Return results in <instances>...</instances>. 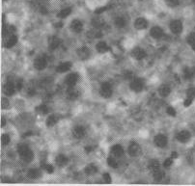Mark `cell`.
I'll use <instances>...</instances> for the list:
<instances>
[{
  "instance_id": "obj_13",
  "label": "cell",
  "mask_w": 195,
  "mask_h": 186,
  "mask_svg": "<svg viewBox=\"0 0 195 186\" xmlns=\"http://www.w3.org/2000/svg\"><path fill=\"white\" fill-rule=\"evenodd\" d=\"M82 28H83V24L80 20H77V19H75L72 20L71 23V29L75 33H79L82 31Z\"/></svg>"
},
{
  "instance_id": "obj_30",
  "label": "cell",
  "mask_w": 195,
  "mask_h": 186,
  "mask_svg": "<svg viewBox=\"0 0 195 186\" xmlns=\"http://www.w3.org/2000/svg\"><path fill=\"white\" fill-rule=\"evenodd\" d=\"M71 13H72L71 8H65V9H63L59 14H58V17H59L60 18H65L69 16Z\"/></svg>"
},
{
  "instance_id": "obj_28",
  "label": "cell",
  "mask_w": 195,
  "mask_h": 186,
  "mask_svg": "<svg viewBox=\"0 0 195 186\" xmlns=\"http://www.w3.org/2000/svg\"><path fill=\"white\" fill-rule=\"evenodd\" d=\"M148 168L152 171V173L155 172V171H157L158 169H159V163L158 160H151L150 163L148 165Z\"/></svg>"
},
{
  "instance_id": "obj_32",
  "label": "cell",
  "mask_w": 195,
  "mask_h": 186,
  "mask_svg": "<svg viewBox=\"0 0 195 186\" xmlns=\"http://www.w3.org/2000/svg\"><path fill=\"white\" fill-rule=\"evenodd\" d=\"M115 25L118 27V28H122L126 25V21L123 17H117L115 19Z\"/></svg>"
},
{
  "instance_id": "obj_10",
  "label": "cell",
  "mask_w": 195,
  "mask_h": 186,
  "mask_svg": "<svg viewBox=\"0 0 195 186\" xmlns=\"http://www.w3.org/2000/svg\"><path fill=\"white\" fill-rule=\"evenodd\" d=\"M72 135H74L76 139H81L82 137H84L85 135V129L83 126L77 125L75 126L74 130H72Z\"/></svg>"
},
{
  "instance_id": "obj_19",
  "label": "cell",
  "mask_w": 195,
  "mask_h": 186,
  "mask_svg": "<svg viewBox=\"0 0 195 186\" xmlns=\"http://www.w3.org/2000/svg\"><path fill=\"white\" fill-rule=\"evenodd\" d=\"M78 96H79V93L74 87H69V89H68V97H69V99L75 100L78 97Z\"/></svg>"
},
{
  "instance_id": "obj_6",
  "label": "cell",
  "mask_w": 195,
  "mask_h": 186,
  "mask_svg": "<svg viewBox=\"0 0 195 186\" xmlns=\"http://www.w3.org/2000/svg\"><path fill=\"white\" fill-rule=\"evenodd\" d=\"M176 138L179 142H181V143H187V142L190 140V133L187 130H183L177 134Z\"/></svg>"
},
{
  "instance_id": "obj_25",
  "label": "cell",
  "mask_w": 195,
  "mask_h": 186,
  "mask_svg": "<svg viewBox=\"0 0 195 186\" xmlns=\"http://www.w3.org/2000/svg\"><path fill=\"white\" fill-rule=\"evenodd\" d=\"M97 50L99 51L100 53H104V52L109 50V46H107L104 42H100L97 45Z\"/></svg>"
},
{
  "instance_id": "obj_1",
  "label": "cell",
  "mask_w": 195,
  "mask_h": 186,
  "mask_svg": "<svg viewBox=\"0 0 195 186\" xmlns=\"http://www.w3.org/2000/svg\"><path fill=\"white\" fill-rule=\"evenodd\" d=\"M100 93L104 97H106V99H107V97H110L111 95H112L111 85L109 84V83H107V82L102 83L101 86V89H100Z\"/></svg>"
},
{
  "instance_id": "obj_23",
  "label": "cell",
  "mask_w": 195,
  "mask_h": 186,
  "mask_svg": "<svg viewBox=\"0 0 195 186\" xmlns=\"http://www.w3.org/2000/svg\"><path fill=\"white\" fill-rule=\"evenodd\" d=\"M60 43H61L60 39H58L57 37H52L50 41V48L51 50H54L60 46Z\"/></svg>"
},
{
  "instance_id": "obj_42",
  "label": "cell",
  "mask_w": 195,
  "mask_h": 186,
  "mask_svg": "<svg viewBox=\"0 0 195 186\" xmlns=\"http://www.w3.org/2000/svg\"><path fill=\"white\" fill-rule=\"evenodd\" d=\"M187 43L191 46L193 45V43H195V32L191 33L190 35L187 37Z\"/></svg>"
},
{
  "instance_id": "obj_9",
  "label": "cell",
  "mask_w": 195,
  "mask_h": 186,
  "mask_svg": "<svg viewBox=\"0 0 195 186\" xmlns=\"http://www.w3.org/2000/svg\"><path fill=\"white\" fill-rule=\"evenodd\" d=\"M77 56H78L81 60H87L90 56V50L89 48H87L86 46H82L80 47L78 50H77Z\"/></svg>"
},
{
  "instance_id": "obj_41",
  "label": "cell",
  "mask_w": 195,
  "mask_h": 186,
  "mask_svg": "<svg viewBox=\"0 0 195 186\" xmlns=\"http://www.w3.org/2000/svg\"><path fill=\"white\" fill-rule=\"evenodd\" d=\"M166 4L169 7H176L179 5V0H166Z\"/></svg>"
},
{
  "instance_id": "obj_45",
  "label": "cell",
  "mask_w": 195,
  "mask_h": 186,
  "mask_svg": "<svg viewBox=\"0 0 195 186\" xmlns=\"http://www.w3.org/2000/svg\"><path fill=\"white\" fill-rule=\"evenodd\" d=\"M104 181L106 183H110L111 182V177H110V175L109 174H104Z\"/></svg>"
},
{
  "instance_id": "obj_5",
  "label": "cell",
  "mask_w": 195,
  "mask_h": 186,
  "mask_svg": "<svg viewBox=\"0 0 195 186\" xmlns=\"http://www.w3.org/2000/svg\"><path fill=\"white\" fill-rule=\"evenodd\" d=\"M155 145L158 148H164L167 145V138L162 134H158L155 137Z\"/></svg>"
},
{
  "instance_id": "obj_16",
  "label": "cell",
  "mask_w": 195,
  "mask_h": 186,
  "mask_svg": "<svg viewBox=\"0 0 195 186\" xmlns=\"http://www.w3.org/2000/svg\"><path fill=\"white\" fill-rule=\"evenodd\" d=\"M71 68H72V63H70V62H65V63L60 64V65L56 68V71H57V72H60V73L66 72V71H69Z\"/></svg>"
},
{
  "instance_id": "obj_48",
  "label": "cell",
  "mask_w": 195,
  "mask_h": 186,
  "mask_svg": "<svg viewBox=\"0 0 195 186\" xmlns=\"http://www.w3.org/2000/svg\"><path fill=\"white\" fill-rule=\"evenodd\" d=\"M5 125H6V120H5L4 117H2L1 118V126H5Z\"/></svg>"
},
{
  "instance_id": "obj_15",
  "label": "cell",
  "mask_w": 195,
  "mask_h": 186,
  "mask_svg": "<svg viewBox=\"0 0 195 186\" xmlns=\"http://www.w3.org/2000/svg\"><path fill=\"white\" fill-rule=\"evenodd\" d=\"M148 23H147V20H146L145 18L143 17H139L135 20L134 22V26L136 29H138V30H142V29H145L147 27Z\"/></svg>"
},
{
  "instance_id": "obj_35",
  "label": "cell",
  "mask_w": 195,
  "mask_h": 186,
  "mask_svg": "<svg viewBox=\"0 0 195 186\" xmlns=\"http://www.w3.org/2000/svg\"><path fill=\"white\" fill-rule=\"evenodd\" d=\"M107 163L112 168H117L118 167V162L113 158V157H108L107 158Z\"/></svg>"
},
{
  "instance_id": "obj_37",
  "label": "cell",
  "mask_w": 195,
  "mask_h": 186,
  "mask_svg": "<svg viewBox=\"0 0 195 186\" xmlns=\"http://www.w3.org/2000/svg\"><path fill=\"white\" fill-rule=\"evenodd\" d=\"M43 169L45 170L46 173H48V174H52L53 171H54L53 167H52L51 165H50V164H43Z\"/></svg>"
},
{
  "instance_id": "obj_29",
  "label": "cell",
  "mask_w": 195,
  "mask_h": 186,
  "mask_svg": "<svg viewBox=\"0 0 195 186\" xmlns=\"http://www.w3.org/2000/svg\"><path fill=\"white\" fill-rule=\"evenodd\" d=\"M97 171H98L97 167H96L95 165H93V164L88 165V166H87V167L85 168V173H86L87 175H92L96 174Z\"/></svg>"
},
{
  "instance_id": "obj_14",
  "label": "cell",
  "mask_w": 195,
  "mask_h": 186,
  "mask_svg": "<svg viewBox=\"0 0 195 186\" xmlns=\"http://www.w3.org/2000/svg\"><path fill=\"white\" fill-rule=\"evenodd\" d=\"M151 36H152L153 38L155 39H159V38H161L163 36V31H162V29L158 27V26H155L153 27L152 29H151Z\"/></svg>"
},
{
  "instance_id": "obj_8",
  "label": "cell",
  "mask_w": 195,
  "mask_h": 186,
  "mask_svg": "<svg viewBox=\"0 0 195 186\" xmlns=\"http://www.w3.org/2000/svg\"><path fill=\"white\" fill-rule=\"evenodd\" d=\"M131 55H133V57H134L135 59L142 60L146 57V52L142 49V48L136 47V48H134L133 51H131Z\"/></svg>"
},
{
  "instance_id": "obj_21",
  "label": "cell",
  "mask_w": 195,
  "mask_h": 186,
  "mask_svg": "<svg viewBox=\"0 0 195 186\" xmlns=\"http://www.w3.org/2000/svg\"><path fill=\"white\" fill-rule=\"evenodd\" d=\"M170 92H171V90H170V87L167 86V85L160 86L159 89H158V94H159L160 96H162V97H166L167 96H169Z\"/></svg>"
},
{
  "instance_id": "obj_51",
  "label": "cell",
  "mask_w": 195,
  "mask_h": 186,
  "mask_svg": "<svg viewBox=\"0 0 195 186\" xmlns=\"http://www.w3.org/2000/svg\"><path fill=\"white\" fill-rule=\"evenodd\" d=\"M191 46H192V49H193V51H195V43H193V45H192Z\"/></svg>"
},
{
  "instance_id": "obj_49",
  "label": "cell",
  "mask_w": 195,
  "mask_h": 186,
  "mask_svg": "<svg viewBox=\"0 0 195 186\" xmlns=\"http://www.w3.org/2000/svg\"><path fill=\"white\" fill-rule=\"evenodd\" d=\"M178 157V154H177V153L176 151H174V153H172V154H171V158H177Z\"/></svg>"
},
{
  "instance_id": "obj_39",
  "label": "cell",
  "mask_w": 195,
  "mask_h": 186,
  "mask_svg": "<svg viewBox=\"0 0 195 186\" xmlns=\"http://www.w3.org/2000/svg\"><path fill=\"white\" fill-rule=\"evenodd\" d=\"M93 24L96 27H101L104 25V20L101 18H95V19H93Z\"/></svg>"
},
{
  "instance_id": "obj_44",
  "label": "cell",
  "mask_w": 195,
  "mask_h": 186,
  "mask_svg": "<svg viewBox=\"0 0 195 186\" xmlns=\"http://www.w3.org/2000/svg\"><path fill=\"white\" fill-rule=\"evenodd\" d=\"M173 163V158H168L164 161V163H163V166L164 167H170V166L172 165Z\"/></svg>"
},
{
  "instance_id": "obj_18",
  "label": "cell",
  "mask_w": 195,
  "mask_h": 186,
  "mask_svg": "<svg viewBox=\"0 0 195 186\" xmlns=\"http://www.w3.org/2000/svg\"><path fill=\"white\" fill-rule=\"evenodd\" d=\"M111 153L114 156H116V157H120V156H122L124 153V149L122 148L120 145H115V146L112 147Z\"/></svg>"
},
{
  "instance_id": "obj_50",
  "label": "cell",
  "mask_w": 195,
  "mask_h": 186,
  "mask_svg": "<svg viewBox=\"0 0 195 186\" xmlns=\"http://www.w3.org/2000/svg\"><path fill=\"white\" fill-rule=\"evenodd\" d=\"M85 150L87 151V153H90V151L92 150V148H86V149H85Z\"/></svg>"
},
{
  "instance_id": "obj_36",
  "label": "cell",
  "mask_w": 195,
  "mask_h": 186,
  "mask_svg": "<svg viewBox=\"0 0 195 186\" xmlns=\"http://www.w3.org/2000/svg\"><path fill=\"white\" fill-rule=\"evenodd\" d=\"M1 143L3 146H7L10 143V136L8 134H3L1 136Z\"/></svg>"
},
{
  "instance_id": "obj_11",
  "label": "cell",
  "mask_w": 195,
  "mask_h": 186,
  "mask_svg": "<svg viewBox=\"0 0 195 186\" xmlns=\"http://www.w3.org/2000/svg\"><path fill=\"white\" fill-rule=\"evenodd\" d=\"M3 92L6 96H13L14 94V86L12 82L5 83L3 86Z\"/></svg>"
},
{
  "instance_id": "obj_24",
  "label": "cell",
  "mask_w": 195,
  "mask_h": 186,
  "mask_svg": "<svg viewBox=\"0 0 195 186\" xmlns=\"http://www.w3.org/2000/svg\"><path fill=\"white\" fill-rule=\"evenodd\" d=\"M55 162H56V164L58 166H59V167H63V166H65L68 163V158L66 157V156L63 155V154H59L56 157Z\"/></svg>"
},
{
  "instance_id": "obj_4",
  "label": "cell",
  "mask_w": 195,
  "mask_h": 186,
  "mask_svg": "<svg viewBox=\"0 0 195 186\" xmlns=\"http://www.w3.org/2000/svg\"><path fill=\"white\" fill-rule=\"evenodd\" d=\"M170 30L174 34H180L183 31V24L180 20H173L170 23Z\"/></svg>"
},
{
  "instance_id": "obj_47",
  "label": "cell",
  "mask_w": 195,
  "mask_h": 186,
  "mask_svg": "<svg viewBox=\"0 0 195 186\" xmlns=\"http://www.w3.org/2000/svg\"><path fill=\"white\" fill-rule=\"evenodd\" d=\"M192 101H193L192 99H187H187L184 100V105L186 106V107H188L189 105H190V104L192 103Z\"/></svg>"
},
{
  "instance_id": "obj_34",
  "label": "cell",
  "mask_w": 195,
  "mask_h": 186,
  "mask_svg": "<svg viewBox=\"0 0 195 186\" xmlns=\"http://www.w3.org/2000/svg\"><path fill=\"white\" fill-rule=\"evenodd\" d=\"M187 97L190 99H195V88H189V89L187 91Z\"/></svg>"
},
{
  "instance_id": "obj_40",
  "label": "cell",
  "mask_w": 195,
  "mask_h": 186,
  "mask_svg": "<svg viewBox=\"0 0 195 186\" xmlns=\"http://www.w3.org/2000/svg\"><path fill=\"white\" fill-rule=\"evenodd\" d=\"M192 75H193V71H191V68H184V76H186V78H191Z\"/></svg>"
},
{
  "instance_id": "obj_33",
  "label": "cell",
  "mask_w": 195,
  "mask_h": 186,
  "mask_svg": "<svg viewBox=\"0 0 195 186\" xmlns=\"http://www.w3.org/2000/svg\"><path fill=\"white\" fill-rule=\"evenodd\" d=\"M28 150H29L28 146L24 145V144H21V145H18V151L19 155L23 154V153H25V151H27Z\"/></svg>"
},
{
  "instance_id": "obj_12",
  "label": "cell",
  "mask_w": 195,
  "mask_h": 186,
  "mask_svg": "<svg viewBox=\"0 0 195 186\" xmlns=\"http://www.w3.org/2000/svg\"><path fill=\"white\" fill-rule=\"evenodd\" d=\"M77 80H78V75L76 73H71L66 78V84L69 87H74Z\"/></svg>"
},
{
  "instance_id": "obj_3",
  "label": "cell",
  "mask_w": 195,
  "mask_h": 186,
  "mask_svg": "<svg viewBox=\"0 0 195 186\" xmlns=\"http://www.w3.org/2000/svg\"><path fill=\"white\" fill-rule=\"evenodd\" d=\"M130 89L138 93L141 92L143 89V81L139 79V78H136V79H133V81L130 82Z\"/></svg>"
},
{
  "instance_id": "obj_46",
  "label": "cell",
  "mask_w": 195,
  "mask_h": 186,
  "mask_svg": "<svg viewBox=\"0 0 195 186\" xmlns=\"http://www.w3.org/2000/svg\"><path fill=\"white\" fill-rule=\"evenodd\" d=\"M108 8H109L108 6H105V7H101V8H100V9H97V10H96V14H101V13H104V11H106V10L108 9Z\"/></svg>"
},
{
  "instance_id": "obj_43",
  "label": "cell",
  "mask_w": 195,
  "mask_h": 186,
  "mask_svg": "<svg viewBox=\"0 0 195 186\" xmlns=\"http://www.w3.org/2000/svg\"><path fill=\"white\" fill-rule=\"evenodd\" d=\"M166 113L169 115V116H172V117H175L176 116V110H175L173 107L169 106L168 108L166 109Z\"/></svg>"
},
{
  "instance_id": "obj_2",
  "label": "cell",
  "mask_w": 195,
  "mask_h": 186,
  "mask_svg": "<svg viewBox=\"0 0 195 186\" xmlns=\"http://www.w3.org/2000/svg\"><path fill=\"white\" fill-rule=\"evenodd\" d=\"M141 148H140V146L137 144V143H135V142H131L129 147V153L130 156H138L140 153H141Z\"/></svg>"
},
{
  "instance_id": "obj_20",
  "label": "cell",
  "mask_w": 195,
  "mask_h": 186,
  "mask_svg": "<svg viewBox=\"0 0 195 186\" xmlns=\"http://www.w3.org/2000/svg\"><path fill=\"white\" fill-rule=\"evenodd\" d=\"M21 159L24 161V162H27V163H29V162H31V161L33 160V158H34V154H33V153L30 150V149H29L27 151H25L23 154H21Z\"/></svg>"
},
{
  "instance_id": "obj_52",
  "label": "cell",
  "mask_w": 195,
  "mask_h": 186,
  "mask_svg": "<svg viewBox=\"0 0 195 186\" xmlns=\"http://www.w3.org/2000/svg\"><path fill=\"white\" fill-rule=\"evenodd\" d=\"M4 1H6V0H4Z\"/></svg>"
},
{
  "instance_id": "obj_26",
  "label": "cell",
  "mask_w": 195,
  "mask_h": 186,
  "mask_svg": "<svg viewBox=\"0 0 195 186\" xmlns=\"http://www.w3.org/2000/svg\"><path fill=\"white\" fill-rule=\"evenodd\" d=\"M153 175H154V178L155 180H157V181H160V180H162L163 178H164V172L162 170H160V169H158L157 171H155V172H153Z\"/></svg>"
},
{
  "instance_id": "obj_17",
  "label": "cell",
  "mask_w": 195,
  "mask_h": 186,
  "mask_svg": "<svg viewBox=\"0 0 195 186\" xmlns=\"http://www.w3.org/2000/svg\"><path fill=\"white\" fill-rule=\"evenodd\" d=\"M18 43V37L17 36H14V35H11L10 36L6 41H5V43H4V46H5V47H7V48H9V47H13L16 43Z\"/></svg>"
},
{
  "instance_id": "obj_38",
  "label": "cell",
  "mask_w": 195,
  "mask_h": 186,
  "mask_svg": "<svg viewBox=\"0 0 195 186\" xmlns=\"http://www.w3.org/2000/svg\"><path fill=\"white\" fill-rule=\"evenodd\" d=\"M9 106H10L9 100L6 99V97H2V99H1V108L2 109H7Z\"/></svg>"
},
{
  "instance_id": "obj_7",
  "label": "cell",
  "mask_w": 195,
  "mask_h": 186,
  "mask_svg": "<svg viewBox=\"0 0 195 186\" xmlns=\"http://www.w3.org/2000/svg\"><path fill=\"white\" fill-rule=\"evenodd\" d=\"M34 67L38 71H43L46 67V60L43 57H38L34 62Z\"/></svg>"
},
{
  "instance_id": "obj_27",
  "label": "cell",
  "mask_w": 195,
  "mask_h": 186,
  "mask_svg": "<svg viewBox=\"0 0 195 186\" xmlns=\"http://www.w3.org/2000/svg\"><path fill=\"white\" fill-rule=\"evenodd\" d=\"M58 121V117H56L55 115H50L48 118L46 119V126L51 127L53 125H55Z\"/></svg>"
},
{
  "instance_id": "obj_22",
  "label": "cell",
  "mask_w": 195,
  "mask_h": 186,
  "mask_svg": "<svg viewBox=\"0 0 195 186\" xmlns=\"http://www.w3.org/2000/svg\"><path fill=\"white\" fill-rule=\"evenodd\" d=\"M42 177V173L40 170L38 169H31L30 171L28 172V178H32V179H36Z\"/></svg>"
},
{
  "instance_id": "obj_31",
  "label": "cell",
  "mask_w": 195,
  "mask_h": 186,
  "mask_svg": "<svg viewBox=\"0 0 195 186\" xmlns=\"http://www.w3.org/2000/svg\"><path fill=\"white\" fill-rule=\"evenodd\" d=\"M36 111L41 115H46L48 113V108L46 105H40L36 108Z\"/></svg>"
}]
</instances>
